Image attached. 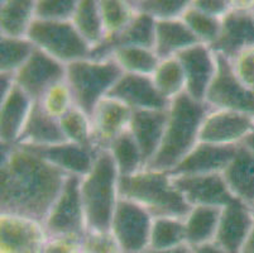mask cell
Listing matches in <instances>:
<instances>
[{"label": "cell", "instance_id": "obj_5", "mask_svg": "<svg viewBox=\"0 0 254 253\" xmlns=\"http://www.w3.org/2000/svg\"><path fill=\"white\" fill-rule=\"evenodd\" d=\"M123 70L114 59H85L66 65V83L70 86L75 106L91 118L99 101L108 95Z\"/></svg>", "mask_w": 254, "mask_h": 253}, {"label": "cell", "instance_id": "obj_23", "mask_svg": "<svg viewBox=\"0 0 254 253\" xmlns=\"http://www.w3.org/2000/svg\"><path fill=\"white\" fill-rule=\"evenodd\" d=\"M64 142H67V139L62 133L59 119L47 114L39 101H34L17 146L50 147Z\"/></svg>", "mask_w": 254, "mask_h": 253}, {"label": "cell", "instance_id": "obj_14", "mask_svg": "<svg viewBox=\"0 0 254 253\" xmlns=\"http://www.w3.org/2000/svg\"><path fill=\"white\" fill-rule=\"evenodd\" d=\"M172 182L181 192L186 203L193 206H214L224 208L234 200L229 187L224 180L223 173L210 175H176Z\"/></svg>", "mask_w": 254, "mask_h": 253}, {"label": "cell", "instance_id": "obj_17", "mask_svg": "<svg viewBox=\"0 0 254 253\" xmlns=\"http://www.w3.org/2000/svg\"><path fill=\"white\" fill-rule=\"evenodd\" d=\"M106 96L118 99L131 110H166L171 101L161 95L152 76L123 74Z\"/></svg>", "mask_w": 254, "mask_h": 253}, {"label": "cell", "instance_id": "obj_12", "mask_svg": "<svg viewBox=\"0 0 254 253\" xmlns=\"http://www.w3.org/2000/svg\"><path fill=\"white\" fill-rule=\"evenodd\" d=\"M48 236L41 222L0 214V253H42Z\"/></svg>", "mask_w": 254, "mask_h": 253}, {"label": "cell", "instance_id": "obj_44", "mask_svg": "<svg viewBox=\"0 0 254 253\" xmlns=\"http://www.w3.org/2000/svg\"><path fill=\"white\" fill-rule=\"evenodd\" d=\"M15 85V78L13 74H0V101L8 96Z\"/></svg>", "mask_w": 254, "mask_h": 253}, {"label": "cell", "instance_id": "obj_30", "mask_svg": "<svg viewBox=\"0 0 254 253\" xmlns=\"http://www.w3.org/2000/svg\"><path fill=\"white\" fill-rule=\"evenodd\" d=\"M112 59L124 74L152 76L161 60L153 50L142 47H119L113 51Z\"/></svg>", "mask_w": 254, "mask_h": 253}, {"label": "cell", "instance_id": "obj_42", "mask_svg": "<svg viewBox=\"0 0 254 253\" xmlns=\"http://www.w3.org/2000/svg\"><path fill=\"white\" fill-rule=\"evenodd\" d=\"M81 240L80 236L48 237L42 253H81Z\"/></svg>", "mask_w": 254, "mask_h": 253}, {"label": "cell", "instance_id": "obj_7", "mask_svg": "<svg viewBox=\"0 0 254 253\" xmlns=\"http://www.w3.org/2000/svg\"><path fill=\"white\" fill-rule=\"evenodd\" d=\"M81 177L68 175L62 191L51 208L43 227L48 237L80 236L86 232L84 204L80 191Z\"/></svg>", "mask_w": 254, "mask_h": 253}, {"label": "cell", "instance_id": "obj_3", "mask_svg": "<svg viewBox=\"0 0 254 253\" xmlns=\"http://www.w3.org/2000/svg\"><path fill=\"white\" fill-rule=\"evenodd\" d=\"M86 231L110 232L119 201V172L109 150L99 151L91 171L80 182Z\"/></svg>", "mask_w": 254, "mask_h": 253}, {"label": "cell", "instance_id": "obj_11", "mask_svg": "<svg viewBox=\"0 0 254 253\" xmlns=\"http://www.w3.org/2000/svg\"><path fill=\"white\" fill-rule=\"evenodd\" d=\"M185 73V92L193 100L205 103L207 91L215 79L218 64L210 46L198 43L177 55Z\"/></svg>", "mask_w": 254, "mask_h": 253}, {"label": "cell", "instance_id": "obj_47", "mask_svg": "<svg viewBox=\"0 0 254 253\" xmlns=\"http://www.w3.org/2000/svg\"><path fill=\"white\" fill-rule=\"evenodd\" d=\"M240 253H254V227L252 229L251 234H249L248 240L244 243L243 248H242V252Z\"/></svg>", "mask_w": 254, "mask_h": 253}, {"label": "cell", "instance_id": "obj_25", "mask_svg": "<svg viewBox=\"0 0 254 253\" xmlns=\"http://www.w3.org/2000/svg\"><path fill=\"white\" fill-rule=\"evenodd\" d=\"M198 43L200 41L182 22L181 18L157 22L154 52L159 60L177 56L182 51Z\"/></svg>", "mask_w": 254, "mask_h": 253}, {"label": "cell", "instance_id": "obj_50", "mask_svg": "<svg viewBox=\"0 0 254 253\" xmlns=\"http://www.w3.org/2000/svg\"><path fill=\"white\" fill-rule=\"evenodd\" d=\"M252 13H253V17H254V6H253V9H252Z\"/></svg>", "mask_w": 254, "mask_h": 253}, {"label": "cell", "instance_id": "obj_40", "mask_svg": "<svg viewBox=\"0 0 254 253\" xmlns=\"http://www.w3.org/2000/svg\"><path fill=\"white\" fill-rule=\"evenodd\" d=\"M81 253H123L112 232L86 231L81 240Z\"/></svg>", "mask_w": 254, "mask_h": 253}, {"label": "cell", "instance_id": "obj_49", "mask_svg": "<svg viewBox=\"0 0 254 253\" xmlns=\"http://www.w3.org/2000/svg\"><path fill=\"white\" fill-rule=\"evenodd\" d=\"M251 208H252V210H253V212H254V204H253V205H251Z\"/></svg>", "mask_w": 254, "mask_h": 253}, {"label": "cell", "instance_id": "obj_16", "mask_svg": "<svg viewBox=\"0 0 254 253\" xmlns=\"http://www.w3.org/2000/svg\"><path fill=\"white\" fill-rule=\"evenodd\" d=\"M253 6L237 8L232 4L229 13L221 19V32L218 41L210 46L214 52L220 53L232 61L244 48L254 46Z\"/></svg>", "mask_w": 254, "mask_h": 253}, {"label": "cell", "instance_id": "obj_26", "mask_svg": "<svg viewBox=\"0 0 254 253\" xmlns=\"http://www.w3.org/2000/svg\"><path fill=\"white\" fill-rule=\"evenodd\" d=\"M36 1L5 0L0 8V33L10 38H27L36 18Z\"/></svg>", "mask_w": 254, "mask_h": 253}, {"label": "cell", "instance_id": "obj_34", "mask_svg": "<svg viewBox=\"0 0 254 253\" xmlns=\"http://www.w3.org/2000/svg\"><path fill=\"white\" fill-rule=\"evenodd\" d=\"M99 8L105 29V39L115 36L122 29H124V27L133 19L137 13L133 1H123V0H100Z\"/></svg>", "mask_w": 254, "mask_h": 253}, {"label": "cell", "instance_id": "obj_41", "mask_svg": "<svg viewBox=\"0 0 254 253\" xmlns=\"http://www.w3.org/2000/svg\"><path fill=\"white\" fill-rule=\"evenodd\" d=\"M230 62L238 80L244 86L254 90V46L244 48Z\"/></svg>", "mask_w": 254, "mask_h": 253}, {"label": "cell", "instance_id": "obj_15", "mask_svg": "<svg viewBox=\"0 0 254 253\" xmlns=\"http://www.w3.org/2000/svg\"><path fill=\"white\" fill-rule=\"evenodd\" d=\"M128 105L114 97H103L91 115L92 147L96 151L109 150L115 139L128 131L131 118Z\"/></svg>", "mask_w": 254, "mask_h": 253}, {"label": "cell", "instance_id": "obj_6", "mask_svg": "<svg viewBox=\"0 0 254 253\" xmlns=\"http://www.w3.org/2000/svg\"><path fill=\"white\" fill-rule=\"evenodd\" d=\"M27 38L34 47L64 65L91 57L92 48L78 34L72 22H50L34 18Z\"/></svg>", "mask_w": 254, "mask_h": 253}, {"label": "cell", "instance_id": "obj_39", "mask_svg": "<svg viewBox=\"0 0 254 253\" xmlns=\"http://www.w3.org/2000/svg\"><path fill=\"white\" fill-rule=\"evenodd\" d=\"M77 8L76 0H39L36 1V19L71 22Z\"/></svg>", "mask_w": 254, "mask_h": 253}, {"label": "cell", "instance_id": "obj_35", "mask_svg": "<svg viewBox=\"0 0 254 253\" xmlns=\"http://www.w3.org/2000/svg\"><path fill=\"white\" fill-rule=\"evenodd\" d=\"M181 20L200 41V43L212 46L218 41L221 32V19L202 13L190 4L182 14Z\"/></svg>", "mask_w": 254, "mask_h": 253}, {"label": "cell", "instance_id": "obj_32", "mask_svg": "<svg viewBox=\"0 0 254 253\" xmlns=\"http://www.w3.org/2000/svg\"><path fill=\"white\" fill-rule=\"evenodd\" d=\"M157 90L167 100H173L175 97L185 92V73L181 62L177 56L159 61L156 71L152 75Z\"/></svg>", "mask_w": 254, "mask_h": 253}, {"label": "cell", "instance_id": "obj_20", "mask_svg": "<svg viewBox=\"0 0 254 253\" xmlns=\"http://www.w3.org/2000/svg\"><path fill=\"white\" fill-rule=\"evenodd\" d=\"M168 120V109L166 110H133L128 131L134 137L142 152L144 169L152 161L165 136Z\"/></svg>", "mask_w": 254, "mask_h": 253}, {"label": "cell", "instance_id": "obj_43", "mask_svg": "<svg viewBox=\"0 0 254 253\" xmlns=\"http://www.w3.org/2000/svg\"><path fill=\"white\" fill-rule=\"evenodd\" d=\"M191 4L202 13L220 19H223L232 9V1H225V0H195L191 1Z\"/></svg>", "mask_w": 254, "mask_h": 253}, {"label": "cell", "instance_id": "obj_4", "mask_svg": "<svg viewBox=\"0 0 254 253\" xmlns=\"http://www.w3.org/2000/svg\"><path fill=\"white\" fill-rule=\"evenodd\" d=\"M119 198L142 206L153 218L185 219L191 210L166 171L144 169L134 175L119 177Z\"/></svg>", "mask_w": 254, "mask_h": 253}, {"label": "cell", "instance_id": "obj_1", "mask_svg": "<svg viewBox=\"0 0 254 253\" xmlns=\"http://www.w3.org/2000/svg\"><path fill=\"white\" fill-rule=\"evenodd\" d=\"M67 173L23 146H1L0 214L28 217L43 224Z\"/></svg>", "mask_w": 254, "mask_h": 253}, {"label": "cell", "instance_id": "obj_28", "mask_svg": "<svg viewBox=\"0 0 254 253\" xmlns=\"http://www.w3.org/2000/svg\"><path fill=\"white\" fill-rule=\"evenodd\" d=\"M72 24L78 34L94 50L105 39L103 19H101L99 1L96 0H80L72 18Z\"/></svg>", "mask_w": 254, "mask_h": 253}, {"label": "cell", "instance_id": "obj_9", "mask_svg": "<svg viewBox=\"0 0 254 253\" xmlns=\"http://www.w3.org/2000/svg\"><path fill=\"white\" fill-rule=\"evenodd\" d=\"M153 217L133 201L119 198L110 232L123 253H145L149 248Z\"/></svg>", "mask_w": 254, "mask_h": 253}, {"label": "cell", "instance_id": "obj_33", "mask_svg": "<svg viewBox=\"0 0 254 253\" xmlns=\"http://www.w3.org/2000/svg\"><path fill=\"white\" fill-rule=\"evenodd\" d=\"M34 45L28 38H0V74H13L28 61L33 51Z\"/></svg>", "mask_w": 254, "mask_h": 253}, {"label": "cell", "instance_id": "obj_8", "mask_svg": "<svg viewBox=\"0 0 254 253\" xmlns=\"http://www.w3.org/2000/svg\"><path fill=\"white\" fill-rule=\"evenodd\" d=\"M216 55L218 70L205 103L211 109L232 110L254 118V90L244 86L233 71L232 62L220 53Z\"/></svg>", "mask_w": 254, "mask_h": 253}, {"label": "cell", "instance_id": "obj_46", "mask_svg": "<svg viewBox=\"0 0 254 253\" xmlns=\"http://www.w3.org/2000/svg\"><path fill=\"white\" fill-rule=\"evenodd\" d=\"M145 253H191V247L186 243V245H182V246H179V247L170 248V250H165V251L148 250V251H145Z\"/></svg>", "mask_w": 254, "mask_h": 253}, {"label": "cell", "instance_id": "obj_13", "mask_svg": "<svg viewBox=\"0 0 254 253\" xmlns=\"http://www.w3.org/2000/svg\"><path fill=\"white\" fill-rule=\"evenodd\" d=\"M254 131V118L223 109H211L202 123L198 142L239 146Z\"/></svg>", "mask_w": 254, "mask_h": 253}, {"label": "cell", "instance_id": "obj_48", "mask_svg": "<svg viewBox=\"0 0 254 253\" xmlns=\"http://www.w3.org/2000/svg\"><path fill=\"white\" fill-rule=\"evenodd\" d=\"M242 146H244L247 150H249L251 152L254 153V131L244 139L243 142H242Z\"/></svg>", "mask_w": 254, "mask_h": 253}, {"label": "cell", "instance_id": "obj_18", "mask_svg": "<svg viewBox=\"0 0 254 253\" xmlns=\"http://www.w3.org/2000/svg\"><path fill=\"white\" fill-rule=\"evenodd\" d=\"M254 227V212L243 201L234 199L221 208L215 242L228 253H240Z\"/></svg>", "mask_w": 254, "mask_h": 253}, {"label": "cell", "instance_id": "obj_24", "mask_svg": "<svg viewBox=\"0 0 254 253\" xmlns=\"http://www.w3.org/2000/svg\"><path fill=\"white\" fill-rule=\"evenodd\" d=\"M230 192L247 205L254 204V153L244 146L237 147L234 157L223 172Z\"/></svg>", "mask_w": 254, "mask_h": 253}, {"label": "cell", "instance_id": "obj_37", "mask_svg": "<svg viewBox=\"0 0 254 253\" xmlns=\"http://www.w3.org/2000/svg\"><path fill=\"white\" fill-rule=\"evenodd\" d=\"M191 1L187 0H140L133 1L135 11L144 13L154 20L180 19Z\"/></svg>", "mask_w": 254, "mask_h": 253}, {"label": "cell", "instance_id": "obj_19", "mask_svg": "<svg viewBox=\"0 0 254 253\" xmlns=\"http://www.w3.org/2000/svg\"><path fill=\"white\" fill-rule=\"evenodd\" d=\"M238 146H215L198 142L170 175H210L223 173L237 152Z\"/></svg>", "mask_w": 254, "mask_h": 253}, {"label": "cell", "instance_id": "obj_21", "mask_svg": "<svg viewBox=\"0 0 254 253\" xmlns=\"http://www.w3.org/2000/svg\"><path fill=\"white\" fill-rule=\"evenodd\" d=\"M24 147V146H23ZM39 156L67 175L84 177L91 171L99 151L91 147L64 142L50 147H29Z\"/></svg>", "mask_w": 254, "mask_h": 253}, {"label": "cell", "instance_id": "obj_29", "mask_svg": "<svg viewBox=\"0 0 254 253\" xmlns=\"http://www.w3.org/2000/svg\"><path fill=\"white\" fill-rule=\"evenodd\" d=\"M109 152L114 159L119 177L131 176L144 170V160L134 137L127 131L110 145Z\"/></svg>", "mask_w": 254, "mask_h": 253}, {"label": "cell", "instance_id": "obj_31", "mask_svg": "<svg viewBox=\"0 0 254 253\" xmlns=\"http://www.w3.org/2000/svg\"><path fill=\"white\" fill-rule=\"evenodd\" d=\"M182 245H186L184 219L172 217L153 218L148 250L165 251Z\"/></svg>", "mask_w": 254, "mask_h": 253}, {"label": "cell", "instance_id": "obj_38", "mask_svg": "<svg viewBox=\"0 0 254 253\" xmlns=\"http://www.w3.org/2000/svg\"><path fill=\"white\" fill-rule=\"evenodd\" d=\"M39 103L47 114L56 118V119L64 117L68 110H71L75 106L70 86L66 83V80L61 81V83L53 85L51 89H48L42 96V99L39 100Z\"/></svg>", "mask_w": 254, "mask_h": 253}, {"label": "cell", "instance_id": "obj_2", "mask_svg": "<svg viewBox=\"0 0 254 253\" xmlns=\"http://www.w3.org/2000/svg\"><path fill=\"white\" fill-rule=\"evenodd\" d=\"M210 110L206 103L193 100L186 92L171 100L162 143L145 169L166 172L175 169L198 143L202 123Z\"/></svg>", "mask_w": 254, "mask_h": 253}, {"label": "cell", "instance_id": "obj_27", "mask_svg": "<svg viewBox=\"0 0 254 253\" xmlns=\"http://www.w3.org/2000/svg\"><path fill=\"white\" fill-rule=\"evenodd\" d=\"M220 213L221 208L214 206L191 208L184 219L187 245L196 246L215 240Z\"/></svg>", "mask_w": 254, "mask_h": 253}, {"label": "cell", "instance_id": "obj_22", "mask_svg": "<svg viewBox=\"0 0 254 253\" xmlns=\"http://www.w3.org/2000/svg\"><path fill=\"white\" fill-rule=\"evenodd\" d=\"M34 101L17 84L8 96L0 101V143L14 146L31 114Z\"/></svg>", "mask_w": 254, "mask_h": 253}, {"label": "cell", "instance_id": "obj_36", "mask_svg": "<svg viewBox=\"0 0 254 253\" xmlns=\"http://www.w3.org/2000/svg\"><path fill=\"white\" fill-rule=\"evenodd\" d=\"M62 133L67 142L92 147L91 118L77 106H73L66 114L59 119ZM95 150V148H94ZM96 151V150H95Z\"/></svg>", "mask_w": 254, "mask_h": 253}, {"label": "cell", "instance_id": "obj_10", "mask_svg": "<svg viewBox=\"0 0 254 253\" xmlns=\"http://www.w3.org/2000/svg\"><path fill=\"white\" fill-rule=\"evenodd\" d=\"M14 78L15 84L32 100L39 101L53 85L66 80V65L36 48Z\"/></svg>", "mask_w": 254, "mask_h": 253}, {"label": "cell", "instance_id": "obj_45", "mask_svg": "<svg viewBox=\"0 0 254 253\" xmlns=\"http://www.w3.org/2000/svg\"><path fill=\"white\" fill-rule=\"evenodd\" d=\"M191 253H228L221 246H219L215 241L201 243V245L190 246Z\"/></svg>", "mask_w": 254, "mask_h": 253}]
</instances>
